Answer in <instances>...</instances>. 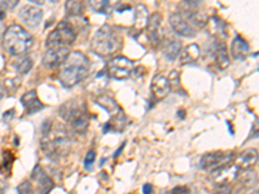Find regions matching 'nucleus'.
Listing matches in <instances>:
<instances>
[{"label":"nucleus","mask_w":259,"mask_h":194,"mask_svg":"<svg viewBox=\"0 0 259 194\" xmlns=\"http://www.w3.org/2000/svg\"><path fill=\"white\" fill-rule=\"evenodd\" d=\"M13 161H15V158H13V154L9 152V150H7L6 153H4V168H11V166H12Z\"/></svg>","instance_id":"obj_30"},{"label":"nucleus","mask_w":259,"mask_h":194,"mask_svg":"<svg viewBox=\"0 0 259 194\" xmlns=\"http://www.w3.org/2000/svg\"><path fill=\"white\" fill-rule=\"evenodd\" d=\"M152 93L156 99H163L167 96L171 91H172V84H171L170 77H167L166 74L158 73L153 77L152 80V85H150Z\"/></svg>","instance_id":"obj_12"},{"label":"nucleus","mask_w":259,"mask_h":194,"mask_svg":"<svg viewBox=\"0 0 259 194\" xmlns=\"http://www.w3.org/2000/svg\"><path fill=\"white\" fill-rule=\"evenodd\" d=\"M232 188L230 185H217L212 190L211 194H231Z\"/></svg>","instance_id":"obj_29"},{"label":"nucleus","mask_w":259,"mask_h":194,"mask_svg":"<svg viewBox=\"0 0 259 194\" xmlns=\"http://www.w3.org/2000/svg\"><path fill=\"white\" fill-rule=\"evenodd\" d=\"M31 179L36 182L38 186V194H50L51 190L55 188V182L47 175L40 166H36L31 172Z\"/></svg>","instance_id":"obj_15"},{"label":"nucleus","mask_w":259,"mask_h":194,"mask_svg":"<svg viewBox=\"0 0 259 194\" xmlns=\"http://www.w3.org/2000/svg\"><path fill=\"white\" fill-rule=\"evenodd\" d=\"M258 162V150L247 149L237 158V168L239 170H250Z\"/></svg>","instance_id":"obj_20"},{"label":"nucleus","mask_w":259,"mask_h":194,"mask_svg":"<svg viewBox=\"0 0 259 194\" xmlns=\"http://www.w3.org/2000/svg\"><path fill=\"white\" fill-rule=\"evenodd\" d=\"M147 31L152 43L157 44L161 40V29H162V16L159 13H152L149 15L147 22Z\"/></svg>","instance_id":"obj_16"},{"label":"nucleus","mask_w":259,"mask_h":194,"mask_svg":"<svg viewBox=\"0 0 259 194\" xmlns=\"http://www.w3.org/2000/svg\"><path fill=\"white\" fill-rule=\"evenodd\" d=\"M18 18H20L27 27L35 29L40 25L43 20V11L40 8L31 4H25L18 11Z\"/></svg>","instance_id":"obj_10"},{"label":"nucleus","mask_w":259,"mask_h":194,"mask_svg":"<svg viewBox=\"0 0 259 194\" xmlns=\"http://www.w3.org/2000/svg\"><path fill=\"white\" fill-rule=\"evenodd\" d=\"M21 103L24 105L25 112H26L27 115L40 112V110L45 108L43 103L39 100L36 91H34V89H32V91H29L27 93H25L24 96L21 97Z\"/></svg>","instance_id":"obj_17"},{"label":"nucleus","mask_w":259,"mask_h":194,"mask_svg":"<svg viewBox=\"0 0 259 194\" xmlns=\"http://www.w3.org/2000/svg\"><path fill=\"white\" fill-rule=\"evenodd\" d=\"M59 114L77 133H84L89 129L90 115L83 101L70 100L65 103L59 109Z\"/></svg>","instance_id":"obj_4"},{"label":"nucleus","mask_w":259,"mask_h":194,"mask_svg":"<svg viewBox=\"0 0 259 194\" xmlns=\"http://www.w3.org/2000/svg\"><path fill=\"white\" fill-rule=\"evenodd\" d=\"M170 26L178 35L184 36V38H192L196 35V31H197L192 27V25L186 18L180 15V12H175L170 16Z\"/></svg>","instance_id":"obj_14"},{"label":"nucleus","mask_w":259,"mask_h":194,"mask_svg":"<svg viewBox=\"0 0 259 194\" xmlns=\"http://www.w3.org/2000/svg\"><path fill=\"white\" fill-rule=\"evenodd\" d=\"M40 148L43 153L51 159L64 158L71 148V138L68 129L53 121H46L41 127Z\"/></svg>","instance_id":"obj_1"},{"label":"nucleus","mask_w":259,"mask_h":194,"mask_svg":"<svg viewBox=\"0 0 259 194\" xmlns=\"http://www.w3.org/2000/svg\"><path fill=\"white\" fill-rule=\"evenodd\" d=\"M90 73V60L84 53L73 51L60 66L59 80L65 88H71L74 85L85 79Z\"/></svg>","instance_id":"obj_2"},{"label":"nucleus","mask_w":259,"mask_h":194,"mask_svg":"<svg viewBox=\"0 0 259 194\" xmlns=\"http://www.w3.org/2000/svg\"><path fill=\"white\" fill-rule=\"evenodd\" d=\"M249 53V44L240 35H236L231 43V56L235 60H244Z\"/></svg>","instance_id":"obj_19"},{"label":"nucleus","mask_w":259,"mask_h":194,"mask_svg":"<svg viewBox=\"0 0 259 194\" xmlns=\"http://www.w3.org/2000/svg\"><path fill=\"white\" fill-rule=\"evenodd\" d=\"M3 45L12 56H24L34 45L31 34L21 25L13 24L6 30L3 35Z\"/></svg>","instance_id":"obj_3"},{"label":"nucleus","mask_w":259,"mask_h":194,"mask_svg":"<svg viewBox=\"0 0 259 194\" xmlns=\"http://www.w3.org/2000/svg\"><path fill=\"white\" fill-rule=\"evenodd\" d=\"M214 57L215 62H217V65L221 69H227L230 66V56H228V52H227L224 43H217L214 51Z\"/></svg>","instance_id":"obj_23"},{"label":"nucleus","mask_w":259,"mask_h":194,"mask_svg":"<svg viewBox=\"0 0 259 194\" xmlns=\"http://www.w3.org/2000/svg\"><path fill=\"white\" fill-rule=\"evenodd\" d=\"M65 8L69 16H79L84 9V4L82 2H66Z\"/></svg>","instance_id":"obj_26"},{"label":"nucleus","mask_w":259,"mask_h":194,"mask_svg":"<svg viewBox=\"0 0 259 194\" xmlns=\"http://www.w3.org/2000/svg\"><path fill=\"white\" fill-rule=\"evenodd\" d=\"M143 193H144V194H152V193H153V186L150 185V184H145V185L143 186Z\"/></svg>","instance_id":"obj_33"},{"label":"nucleus","mask_w":259,"mask_h":194,"mask_svg":"<svg viewBox=\"0 0 259 194\" xmlns=\"http://www.w3.org/2000/svg\"><path fill=\"white\" fill-rule=\"evenodd\" d=\"M235 158L233 152H210V153L203 154L200 159V168L201 170H211L215 171L223 166L230 165Z\"/></svg>","instance_id":"obj_8"},{"label":"nucleus","mask_w":259,"mask_h":194,"mask_svg":"<svg viewBox=\"0 0 259 194\" xmlns=\"http://www.w3.org/2000/svg\"><path fill=\"white\" fill-rule=\"evenodd\" d=\"M96 103L103 109H105L106 112L112 114V118L105 124L104 131L105 132L106 131H122L124 128V124H126V117H124V113L122 112V109L119 108L117 101L110 94H100L96 99Z\"/></svg>","instance_id":"obj_7"},{"label":"nucleus","mask_w":259,"mask_h":194,"mask_svg":"<svg viewBox=\"0 0 259 194\" xmlns=\"http://www.w3.org/2000/svg\"><path fill=\"white\" fill-rule=\"evenodd\" d=\"M32 65H34V62H32L31 57L29 55H24V56H20L13 62V68L20 75H25V74L31 70Z\"/></svg>","instance_id":"obj_24"},{"label":"nucleus","mask_w":259,"mask_h":194,"mask_svg":"<svg viewBox=\"0 0 259 194\" xmlns=\"http://www.w3.org/2000/svg\"><path fill=\"white\" fill-rule=\"evenodd\" d=\"M148 18H149V13H148V8L144 4H138L135 7V16H134V27L138 31H142L145 26H147Z\"/></svg>","instance_id":"obj_22"},{"label":"nucleus","mask_w":259,"mask_h":194,"mask_svg":"<svg viewBox=\"0 0 259 194\" xmlns=\"http://www.w3.org/2000/svg\"><path fill=\"white\" fill-rule=\"evenodd\" d=\"M77 39V31L69 21H61L52 31L50 32L46 48H69Z\"/></svg>","instance_id":"obj_6"},{"label":"nucleus","mask_w":259,"mask_h":194,"mask_svg":"<svg viewBox=\"0 0 259 194\" xmlns=\"http://www.w3.org/2000/svg\"><path fill=\"white\" fill-rule=\"evenodd\" d=\"M69 55H70V48H51V50L46 51L41 62L46 68H60L65 62V60L68 59Z\"/></svg>","instance_id":"obj_11"},{"label":"nucleus","mask_w":259,"mask_h":194,"mask_svg":"<svg viewBox=\"0 0 259 194\" xmlns=\"http://www.w3.org/2000/svg\"><path fill=\"white\" fill-rule=\"evenodd\" d=\"M201 51L196 43H192V44L187 45V47L182 48L179 53V61L180 65H189L192 62H196L200 59Z\"/></svg>","instance_id":"obj_18"},{"label":"nucleus","mask_w":259,"mask_h":194,"mask_svg":"<svg viewBox=\"0 0 259 194\" xmlns=\"http://www.w3.org/2000/svg\"><path fill=\"white\" fill-rule=\"evenodd\" d=\"M170 194H191V190L187 186H177L171 190Z\"/></svg>","instance_id":"obj_31"},{"label":"nucleus","mask_w":259,"mask_h":194,"mask_svg":"<svg viewBox=\"0 0 259 194\" xmlns=\"http://www.w3.org/2000/svg\"><path fill=\"white\" fill-rule=\"evenodd\" d=\"M239 168L237 166H231L227 165L223 167L218 168V170L212 171L211 180L212 182L217 185H228L232 180L239 176Z\"/></svg>","instance_id":"obj_13"},{"label":"nucleus","mask_w":259,"mask_h":194,"mask_svg":"<svg viewBox=\"0 0 259 194\" xmlns=\"http://www.w3.org/2000/svg\"><path fill=\"white\" fill-rule=\"evenodd\" d=\"M124 144H126V142H123V144H122V147H121V148H119V149H118V150H117V152H115V153H114V158H117V157H118V154L121 153L122 150H123V147H124Z\"/></svg>","instance_id":"obj_35"},{"label":"nucleus","mask_w":259,"mask_h":194,"mask_svg":"<svg viewBox=\"0 0 259 194\" xmlns=\"http://www.w3.org/2000/svg\"><path fill=\"white\" fill-rule=\"evenodd\" d=\"M95 161H96V152H95V150H90L89 153L85 154V158H84L85 170H91Z\"/></svg>","instance_id":"obj_28"},{"label":"nucleus","mask_w":259,"mask_h":194,"mask_svg":"<svg viewBox=\"0 0 259 194\" xmlns=\"http://www.w3.org/2000/svg\"><path fill=\"white\" fill-rule=\"evenodd\" d=\"M122 44L121 36L109 25H104L95 32L91 40V50L97 56L106 57L117 52Z\"/></svg>","instance_id":"obj_5"},{"label":"nucleus","mask_w":259,"mask_h":194,"mask_svg":"<svg viewBox=\"0 0 259 194\" xmlns=\"http://www.w3.org/2000/svg\"><path fill=\"white\" fill-rule=\"evenodd\" d=\"M89 6L94 9L95 12L104 13V15L109 13L110 9H112V4L109 2H106V0H101V2H95V0H92V2L89 3Z\"/></svg>","instance_id":"obj_25"},{"label":"nucleus","mask_w":259,"mask_h":194,"mask_svg":"<svg viewBox=\"0 0 259 194\" xmlns=\"http://www.w3.org/2000/svg\"><path fill=\"white\" fill-rule=\"evenodd\" d=\"M180 51H182V43L178 39L168 38L163 41V56L170 61H174L179 56Z\"/></svg>","instance_id":"obj_21"},{"label":"nucleus","mask_w":259,"mask_h":194,"mask_svg":"<svg viewBox=\"0 0 259 194\" xmlns=\"http://www.w3.org/2000/svg\"><path fill=\"white\" fill-rule=\"evenodd\" d=\"M17 193L18 194H34V186H32L31 181L25 180L17 186Z\"/></svg>","instance_id":"obj_27"},{"label":"nucleus","mask_w":259,"mask_h":194,"mask_svg":"<svg viewBox=\"0 0 259 194\" xmlns=\"http://www.w3.org/2000/svg\"><path fill=\"white\" fill-rule=\"evenodd\" d=\"M106 69L109 77L117 80H124L133 74L134 62L124 56H115L110 60Z\"/></svg>","instance_id":"obj_9"},{"label":"nucleus","mask_w":259,"mask_h":194,"mask_svg":"<svg viewBox=\"0 0 259 194\" xmlns=\"http://www.w3.org/2000/svg\"><path fill=\"white\" fill-rule=\"evenodd\" d=\"M7 191V184L0 180V194H6Z\"/></svg>","instance_id":"obj_34"},{"label":"nucleus","mask_w":259,"mask_h":194,"mask_svg":"<svg viewBox=\"0 0 259 194\" xmlns=\"http://www.w3.org/2000/svg\"><path fill=\"white\" fill-rule=\"evenodd\" d=\"M7 93V89H6V84H4V82L2 79H0V100L3 99L4 96H6Z\"/></svg>","instance_id":"obj_32"}]
</instances>
